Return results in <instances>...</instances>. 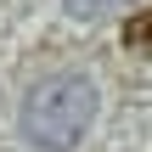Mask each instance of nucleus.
<instances>
[{
    "label": "nucleus",
    "mask_w": 152,
    "mask_h": 152,
    "mask_svg": "<svg viewBox=\"0 0 152 152\" xmlns=\"http://www.w3.org/2000/svg\"><path fill=\"white\" fill-rule=\"evenodd\" d=\"M124 6H135V0H62V11L68 17H113V11H124Z\"/></svg>",
    "instance_id": "f03ea898"
},
{
    "label": "nucleus",
    "mask_w": 152,
    "mask_h": 152,
    "mask_svg": "<svg viewBox=\"0 0 152 152\" xmlns=\"http://www.w3.org/2000/svg\"><path fill=\"white\" fill-rule=\"evenodd\" d=\"M130 45H135L141 56L152 51V11H147V17H135V23H130Z\"/></svg>",
    "instance_id": "7ed1b4c3"
},
{
    "label": "nucleus",
    "mask_w": 152,
    "mask_h": 152,
    "mask_svg": "<svg viewBox=\"0 0 152 152\" xmlns=\"http://www.w3.org/2000/svg\"><path fill=\"white\" fill-rule=\"evenodd\" d=\"M96 79L90 73H51V79H39L28 96H23V113H17V124H23V141L39 152H73L85 135H90V124H96Z\"/></svg>",
    "instance_id": "f257e3e1"
}]
</instances>
